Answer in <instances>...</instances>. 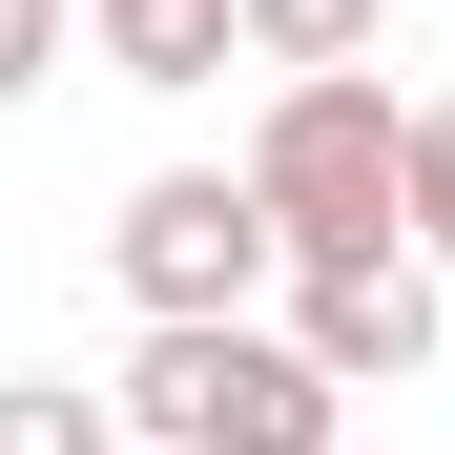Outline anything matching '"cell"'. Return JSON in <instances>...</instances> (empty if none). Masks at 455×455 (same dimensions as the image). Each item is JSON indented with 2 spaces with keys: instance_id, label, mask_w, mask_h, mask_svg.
Instances as JSON below:
<instances>
[{
  "instance_id": "cell-7",
  "label": "cell",
  "mask_w": 455,
  "mask_h": 455,
  "mask_svg": "<svg viewBox=\"0 0 455 455\" xmlns=\"http://www.w3.org/2000/svg\"><path fill=\"white\" fill-rule=\"evenodd\" d=\"M228 42L290 84V62H372V42H394V0H228Z\"/></svg>"
},
{
  "instance_id": "cell-4",
  "label": "cell",
  "mask_w": 455,
  "mask_h": 455,
  "mask_svg": "<svg viewBox=\"0 0 455 455\" xmlns=\"http://www.w3.org/2000/svg\"><path fill=\"white\" fill-rule=\"evenodd\" d=\"M269 290H290L269 331L311 352L331 394H414V372H435V311H455V290H435L414 249H311V269H269Z\"/></svg>"
},
{
  "instance_id": "cell-2",
  "label": "cell",
  "mask_w": 455,
  "mask_h": 455,
  "mask_svg": "<svg viewBox=\"0 0 455 455\" xmlns=\"http://www.w3.org/2000/svg\"><path fill=\"white\" fill-rule=\"evenodd\" d=\"M249 207H269V269L394 249V84L372 62H290L269 124H249Z\"/></svg>"
},
{
  "instance_id": "cell-1",
  "label": "cell",
  "mask_w": 455,
  "mask_h": 455,
  "mask_svg": "<svg viewBox=\"0 0 455 455\" xmlns=\"http://www.w3.org/2000/svg\"><path fill=\"white\" fill-rule=\"evenodd\" d=\"M104 414H124V455H331L352 394H331L269 311H187V331H145V352L104 372Z\"/></svg>"
},
{
  "instance_id": "cell-8",
  "label": "cell",
  "mask_w": 455,
  "mask_h": 455,
  "mask_svg": "<svg viewBox=\"0 0 455 455\" xmlns=\"http://www.w3.org/2000/svg\"><path fill=\"white\" fill-rule=\"evenodd\" d=\"M0 455H124V414L84 372H21V394H0Z\"/></svg>"
},
{
  "instance_id": "cell-9",
  "label": "cell",
  "mask_w": 455,
  "mask_h": 455,
  "mask_svg": "<svg viewBox=\"0 0 455 455\" xmlns=\"http://www.w3.org/2000/svg\"><path fill=\"white\" fill-rule=\"evenodd\" d=\"M62 84V0H0V104H42Z\"/></svg>"
},
{
  "instance_id": "cell-6",
  "label": "cell",
  "mask_w": 455,
  "mask_h": 455,
  "mask_svg": "<svg viewBox=\"0 0 455 455\" xmlns=\"http://www.w3.org/2000/svg\"><path fill=\"white\" fill-rule=\"evenodd\" d=\"M394 249L455 290V84H435V104H394Z\"/></svg>"
},
{
  "instance_id": "cell-5",
  "label": "cell",
  "mask_w": 455,
  "mask_h": 455,
  "mask_svg": "<svg viewBox=\"0 0 455 455\" xmlns=\"http://www.w3.org/2000/svg\"><path fill=\"white\" fill-rule=\"evenodd\" d=\"M84 62H104V84H228V62H249V42H228V0H84Z\"/></svg>"
},
{
  "instance_id": "cell-3",
  "label": "cell",
  "mask_w": 455,
  "mask_h": 455,
  "mask_svg": "<svg viewBox=\"0 0 455 455\" xmlns=\"http://www.w3.org/2000/svg\"><path fill=\"white\" fill-rule=\"evenodd\" d=\"M104 269H124L145 331H187V311H269V207H249V166H145L124 228H104Z\"/></svg>"
}]
</instances>
